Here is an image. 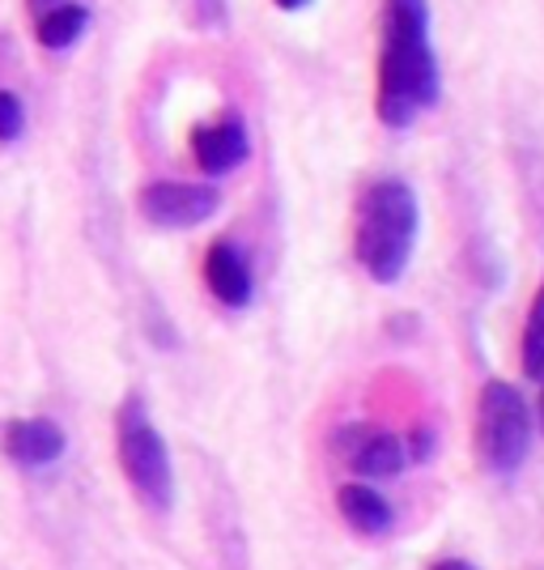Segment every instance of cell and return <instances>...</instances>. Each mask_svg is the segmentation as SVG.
<instances>
[{
    "label": "cell",
    "instance_id": "cell-1",
    "mask_svg": "<svg viewBox=\"0 0 544 570\" xmlns=\"http://www.w3.org/2000/svg\"><path fill=\"white\" fill-rule=\"evenodd\" d=\"M443 95V72L429 43V0H383L379 48V119L413 128Z\"/></svg>",
    "mask_w": 544,
    "mask_h": 570
},
{
    "label": "cell",
    "instance_id": "cell-2",
    "mask_svg": "<svg viewBox=\"0 0 544 570\" xmlns=\"http://www.w3.org/2000/svg\"><path fill=\"white\" fill-rule=\"evenodd\" d=\"M422 230L417 191L404 179H379L362 191L354 217V256L370 282L392 285L404 277Z\"/></svg>",
    "mask_w": 544,
    "mask_h": 570
},
{
    "label": "cell",
    "instance_id": "cell-3",
    "mask_svg": "<svg viewBox=\"0 0 544 570\" xmlns=\"http://www.w3.org/2000/svg\"><path fill=\"white\" fill-rule=\"evenodd\" d=\"M116 452L119 469L128 476V485L137 490V499L149 511H170L175 507V469H170L162 430L154 426V417H149L141 396H128V401L119 404Z\"/></svg>",
    "mask_w": 544,
    "mask_h": 570
},
{
    "label": "cell",
    "instance_id": "cell-4",
    "mask_svg": "<svg viewBox=\"0 0 544 570\" xmlns=\"http://www.w3.org/2000/svg\"><path fill=\"white\" fill-rule=\"evenodd\" d=\"M532 439H536L532 409H527L520 387L506 380L485 383L481 401H476V452L489 464V473H520L527 452H532Z\"/></svg>",
    "mask_w": 544,
    "mask_h": 570
},
{
    "label": "cell",
    "instance_id": "cell-5",
    "mask_svg": "<svg viewBox=\"0 0 544 570\" xmlns=\"http://www.w3.org/2000/svg\"><path fill=\"white\" fill-rule=\"evenodd\" d=\"M141 217L158 230H188L200 226L221 209V191L205 188V184H179V179H158L141 188L137 196Z\"/></svg>",
    "mask_w": 544,
    "mask_h": 570
},
{
    "label": "cell",
    "instance_id": "cell-6",
    "mask_svg": "<svg viewBox=\"0 0 544 570\" xmlns=\"http://www.w3.org/2000/svg\"><path fill=\"white\" fill-rule=\"evenodd\" d=\"M336 452L345 455V464L366 481H387L404 469V443L383 426H345L336 430Z\"/></svg>",
    "mask_w": 544,
    "mask_h": 570
},
{
    "label": "cell",
    "instance_id": "cell-7",
    "mask_svg": "<svg viewBox=\"0 0 544 570\" xmlns=\"http://www.w3.org/2000/svg\"><path fill=\"white\" fill-rule=\"evenodd\" d=\"M247 154H251V137L238 116L209 119L191 132V158L205 175H230L247 163Z\"/></svg>",
    "mask_w": 544,
    "mask_h": 570
},
{
    "label": "cell",
    "instance_id": "cell-8",
    "mask_svg": "<svg viewBox=\"0 0 544 570\" xmlns=\"http://www.w3.org/2000/svg\"><path fill=\"white\" fill-rule=\"evenodd\" d=\"M205 282L214 289V298L221 307H247L256 298V273L247 252L238 247L235 238H217L205 256Z\"/></svg>",
    "mask_w": 544,
    "mask_h": 570
},
{
    "label": "cell",
    "instance_id": "cell-9",
    "mask_svg": "<svg viewBox=\"0 0 544 570\" xmlns=\"http://www.w3.org/2000/svg\"><path fill=\"white\" fill-rule=\"evenodd\" d=\"M65 448H69L65 430L48 417H22L4 426V455L22 469H48L65 455Z\"/></svg>",
    "mask_w": 544,
    "mask_h": 570
},
{
    "label": "cell",
    "instance_id": "cell-10",
    "mask_svg": "<svg viewBox=\"0 0 544 570\" xmlns=\"http://www.w3.org/2000/svg\"><path fill=\"white\" fill-rule=\"evenodd\" d=\"M336 507H340V520L349 523L357 537H387L396 528V511L375 485H362V481L340 485Z\"/></svg>",
    "mask_w": 544,
    "mask_h": 570
},
{
    "label": "cell",
    "instance_id": "cell-11",
    "mask_svg": "<svg viewBox=\"0 0 544 570\" xmlns=\"http://www.w3.org/2000/svg\"><path fill=\"white\" fill-rule=\"evenodd\" d=\"M86 30H90V9L77 4V0H60V4H51L48 13H39L34 35L48 51H69Z\"/></svg>",
    "mask_w": 544,
    "mask_h": 570
},
{
    "label": "cell",
    "instance_id": "cell-12",
    "mask_svg": "<svg viewBox=\"0 0 544 570\" xmlns=\"http://www.w3.org/2000/svg\"><path fill=\"white\" fill-rule=\"evenodd\" d=\"M523 371L532 380H544V282L527 311V328H523Z\"/></svg>",
    "mask_w": 544,
    "mask_h": 570
},
{
    "label": "cell",
    "instance_id": "cell-13",
    "mask_svg": "<svg viewBox=\"0 0 544 570\" xmlns=\"http://www.w3.org/2000/svg\"><path fill=\"white\" fill-rule=\"evenodd\" d=\"M22 124H26L22 98L13 95V90H0V145L18 141L22 137Z\"/></svg>",
    "mask_w": 544,
    "mask_h": 570
},
{
    "label": "cell",
    "instance_id": "cell-14",
    "mask_svg": "<svg viewBox=\"0 0 544 570\" xmlns=\"http://www.w3.org/2000/svg\"><path fill=\"white\" fill-rule=\"evenodd\" d=\"M196 18L205 26H221L226 22V4L221 0H196Z\"/></svg>",
    "mask_w": 544,
    "mask_h": 570
},
{
    "label": "cell",
    "instance_id": "cell-15",
    "mask_svg": "<svg viewBox=\"0 0 544 570\" xmlns=\"http://www.w3.org/2000/svg\"><path fill=\"white\" fill-rule=\"evenodd\" d=\"M434 570H476V567L464 562V558H443V562H434Z\"/></svg>",
    "mask_w": 544,
    "mask_h": 570
},
{
    "label": "cell",
    "instance_id": "cell-16",
    "mask_svg": "<svg viewBox=\"0 0 544 570\" xmlns=\"http://www.w3.org/2000/svg\"><path fill=\"white\" fill-rule=\"evenodd\" d=\"M277 9H285V13H298V9H307L310 0H273Z\"/></svg>",
    "mask_w": 544,
    "mask_h": 570
},
{
    "label": "cell",
    "instance_id": "cell-17",
    "mask_svg": "<svg viewBox=\"0 0 544 570\" xmlns=\"http://www.w3.org/2000/svg\"><path fill=\"white\" fill-rule=\"evenodd\" d=\"M26 4H30V13L39 18V13H48L51 4H60V0H26Z\"/></svg>",
    "mask_w": 544,
    "mask_h": 570
},
{
    "label": "cell",
    "instance_id": "cell-18",
    "mask_svg": "<svg viewBox=\"0 0 544 570\" xmlns=\"http://www.w3.org/2000/svg\"><path fill=\"white\" fill-rule=\"evenodd\" d=\"M541 434H544V380H541Z\"/></svg>",
    "mask_w": 544,
    "mask_h": 570
}]
</instances>
